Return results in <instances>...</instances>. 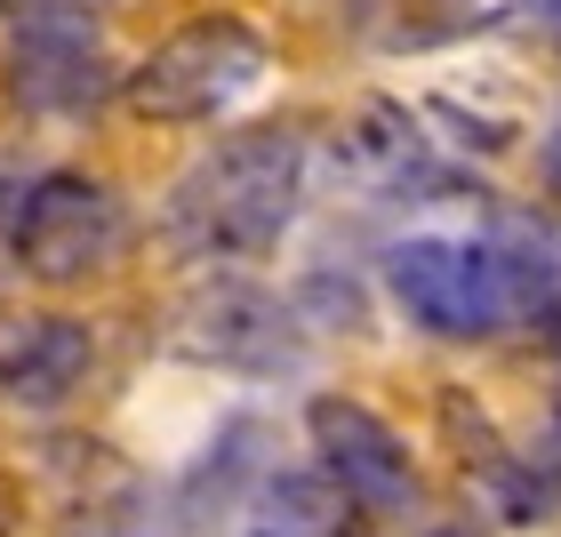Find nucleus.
I'll use <instances>...</instances> for the list:
<instances>
[{"label":"nucleus","mask_w":561,"mask_h":537,"mask_svg":"<svg viewBox=\"0 0 561 537\" xmlns=\"http://www.w3.org/2000/svg\"><path fill=\"white\" fill-rule=\"evenodd\" d=\"M546 161H553V176H561V129H553V152H546Z\"/></svg>","instance_id":"obj_14"},{"label":"nucleus","mask_w":561,"mask_h":537,"mask_svg":"<svg viewBox=\"0 0 561 537\" xmlns=\"http://www.w3.org/2000/svg\"><path fill=\"white\" fill-rule=\"evenodd\" d=\"M425 537H473V529H457V522H442V529H425Z\"/></svg>","instance_id":"obj_13"},{"label":"nucleus","mask_w":561,"mask_h":537,"mask_svg":"<svg viewBox=\"0 0 561 537\" xmlns=\"http://www.w3.org/2000/svg\"><path fill=\"white\" fill-rule=\"evenodd\" d=\"M265 41L257 24L241 16H193L176 24V33L152 48V57L121 81V96H129L137 121H161V129H185V121H217L233 113L249 89L265 81Z\"/></svg>","instance_id":"obj_3"},{"label":"nucleus","mask_w":561,"mask_h":537,"mask_svg":"<svg viewBox=\"0 0 561 537\" xmlns=\"http://www.w3.org/2000/svg\"><path fill=\"white\" fill-rule=\"evenodd\" d=\"M386 297L442 345H490L546 305V265L514 241L417 233L386 249Z\"/></svg>","instance_id":"obj_1"},{"label":"nucleus","mask_w":561,"mask_h":537,"mask_svg":"<svg viewBox=\"0 0 561 537\" xmlns=\"http://www.w3.org/2000/svg\"><path fill=\"white\" fill-rule=\"evenodd\" d=\"M176 353L201 369H233V377H280L297 369V321L289 305L257 281H201V289L176 305Z\"/></svg>","instance_id":"obj_5"},{"label":"nucleus","mask_w":561,"mask_h":537,"mask_svg":"<svg viewBox=\"0 0 561 537\" xmlns=\"http://www.w3.org/2000/svg\"><path fill=\"white\" fill-rule=\"evenodd\" d=\"M121 249H129V209L105 176L81 169H48L33 193L16 201V265L41 281V289H72V281H96Z\"/></svg>","instance_id":"obj_4"},{"label":"nucleus","mask_w":561,"mask_h":537,"mask_svg":"<svg viewBox=\"0 0 561 537\" xmlns=\"http://www.w3.org/2000/svg\"><path fill=\"white\" fill-rule=\"evenodd\" d=\"M9 89L33 113H89L105 96V41H96V24L72 9L24 16L16 48H9Z\"/></svg>","instance_id":"obj_7"},{"label":"nucleus","mask_w":561,"mask_h":537,"mask_svg":"<svg viewBox=\"0 0 561 537\" xmlns=\"http://www.w3.org/2000/svg\"><path fill=\"white\" fill-rule=\"evenodd\" d=\"M241 537H369V505L345 481H329L321 466L265 473L241 514Z\"/></svg>","instance_id":"obj_10"},{"label":"nucleus","mask_w":561,"mask_h":537,"mask_svg":"<svg viewBox=\"0 0 561 537\" xmlns=\"http://www.w3.org/2000/svg\"><path fill=\"white\" fill-rule=\"evenodd\" d=\"M553 473H561V409H553Z\"/></svg>","instance_id":"obj_12"},{"label":"nucleus","mask_w":561,"mask_h":537,"mask_svg":"<svg viewBox=\"0 0 561 537\" xmlns=\"http://www.w3.org/2000/svg\"><path fill=\"white\" fill-rule=\"evenodd\" d=\"M337 161H345L353 185H369V193H442L449 185L442 145H433L425 121L410 105H393V96L353 105V121L337 129Z\"/></svg>","instance_id":"obj_9"},{"label":"nucleus","mask_w":561,"mask_h":537,"mask_svg":"<svg viewBox=\"0 0 561 537\" xmlns=\"http://www.w3.org/2000/svg\"><path fill=\"white\" fill-rule=\"evenodd\" d=\"M96 329L72 313H16L0 321V401L9 409H57L89 386Z\"/></svg>","instance_id":"obj_8"},{"label":"nucleus","mask_w":561,"mask_h":537,"mask_svg":"<svg viewBox=\"0 0 561 537\" xmlns=\"http://www.w3.org/2000/svg\"><path fill=\"white\" fill-rule=\"evenodd\" d=\"M442 433L457 442V457H466V481H481V490H490L505 514H538V505H546L538 466H522V457L497 442V425L481 418L466 393H449V401H442Z\"/></svg>","instance_id":"obj_11"},{"label":"nucleus","mask_w":561,"mask_h":537,"mask_svg":"<svg viewBox=\"0 0 561 537\" xmlns=\"http://www.w3.org/2000/svg\"><path fill=\"white\" fill-rule=\"evenodd\" d=\"M305 442H313V466L329 481H345L369 514H410L417 505V466H410V442L377 418L369 401L353 393H313L305 401Z\"/></svg>","instance_id":"obj_6"},{"label":"nucleus","mask_w":561,"mask_h":537,"mask_svg":"<svg viewBox=\"0 0 561 537\" xmlns=\"http://www.w3.org/2000/svg\"><path fill=\"white\" fill-rule=\"evenodd\" d=\"M305 201V137L241 129L169 193V233L193 258H265Z\"/></svg>","instance_id":"obj_2"}]
</instances>
